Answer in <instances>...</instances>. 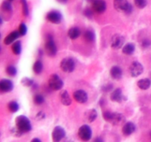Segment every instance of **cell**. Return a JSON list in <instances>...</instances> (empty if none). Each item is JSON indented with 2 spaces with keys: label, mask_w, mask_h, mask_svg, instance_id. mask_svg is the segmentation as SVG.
<instances>
[{
  "label": "cell",
  "mask_w": 151,
  "mask_h": 142,
  "mask_svg": "<svg viewBox=\"0 0 151 142\" xmlns=\"http://www.w3.org/2000/svg\"><path fill=\"white\" fill-rule=\"evenodd\" d=\"M16 127L22 133H28L32 129L30 121L25 115H19L16 118Z\"/></svg>",
  "instance_id": "6da1fadb"
},
{
  "label": "cell",
  "mask_w": 151,
  "mask_h": 142,
  "mask_svg": "<svg viewBox=\"0 0 151 142\" xmlns=\"http://www.w3.org/2000/svg\"><path fill=\"white\" fill-rule=\"evenodd\" d=\"M45 50L47 54L50 57H53L57 53V47L52 35H47L45 42Z\"/></svg>",
  "instance_id": "7a4b0ae2"
},
{
  "label": "cell",
  "mask_w": 151,
  "mask_h": 142,
  "mask_svg": "<svg viewBox=\"0 0 151 142\" xmlns=\"http://www.w3.org/2000/svg\"><path fill=\"white\" fill-rule=\"evenodd\" d=\"M114 6L118 11L130 13L132 11V6L127 0H114Z\"/></svg>",
  "instance_id": "3957f363"
},
{
  "label": "cell",
  "mask_w": 151,
  "mask_h": 142,
  "mask_svg": "<svg viewBox=\"0 0 151 142\" xmlns=\"http://www.w3.org/2000/svg\"><path fill=\"white\" fill-rule=\"evenodd\" d=\"M49 87L53 90H60L63 88V82L61 78L57 74H53L49 79Z\"/></svg>",
  "instance_id": "277c9868"
},
{
  "label": "cell",
  "mask_w": 151,
  "mask_h": 142,
  "mask_svg": "<svg viewBox=\"0 0 151 142\" xmlns=\"http://www.w3.org/2000/svg\"><path fill=\"white\" fill-rule=\"evenodd\" d=\"M60 67L63 72H72L75 68V62L71 58H65L60 62Z\"/></svg>",
  "instance_id": "5b68a950"
},
{
  "label": "cell",
  "mask_w": 151,
  "mask_h": 142,
  "mask_svg": "<svg viewBox=\"0 0 151 142\" xmlns=\"http://www.w3.org/2000/svg\"><path fill=\"white\" fill-rule=\"evenodd\" d=\"M78 136L81 140L84 141H89L92 136V132H91L89 126L83 125L82 127H80L79 130H78Z\"/></svg>",
  "instance_id": "8992f818"
},
{
  "label": "cell",
  "mask_w": 151,
  "mask_h": 142,
  "mask_svg": "<svg viewBox=\"0 0 151 142\" xmlns=\"http://www.w3.org/2000/svg\"><path fill=\"white\" fill-rule=\"evenodd\" d=\"M144 71L142 64L138 62H134L130 67V73L132 77H137Z\"/></svg>",
  "instance_id": "52a82bcc"
},
{
  "label": "cell",
  "mask_w": 151,
  "mask_h": 142,
  "mask_svg": "<svg viewBox=\"0 0 151 142\" xmlns=\"http://www.w3.org/2000/svg\"><path fill=\"white\" fill-rule=\"evenodd\" d=\"M125 43V38L120 34H115L111 39V47L114 50H118L122 47Z\"/></svg>",
  "instance_id": "ba28073f"
},
{
  "label": "cell",
  "mask_w": 151,
  "mask_h": 142,
  "mask_svg": "<svg viewBox=\"0 0 151 142\" xmlns=\"http://www.w3.org/2000/svg\"><path fill=\"white\" fill-rule=\"evenodd\" d=\"M109 122L113 125H120L125 122V117L119 112H112Z\"/></svg>",
  "instance_id": "9c48e42d"
},
{
  "label": "cell",
  "mask_w": 151,
  "mask_h": 142,
  "mask_svg": "<svg viewBox=\"0 0 151 142\" xmlns=\"http://www.w3.org/2000/svg\"><path fill=\"white\" fill-rule=\"evenodd\" d=\"M65 135H66V132H65L64 129L63 127H60V126H57V127H55L52 134V140L55 142L60 141L65 137Z\"/></svg>",
  "instance_id": "30bf717a"
},
{
  "label": "cell",
  "mask_w": 151,
  "mask_h": 142,
  "mask_svg": "<svg viewBox=\"0 0 151 142\" xmlns=\"http://www.w3.org/2000/svg\"><path fill=\"white\" fill-rule=\"evenodd\" d=\"M47 19L53 24H59L62 20V15L59 11L52 10L47 13Z\"/></svg>",
  "instance_id": "8fae6325"
},
{
  "label": "cell",
  "mask_w": 151,
  "mask_h": 142,
  "mask_svg": "<svg viewBox=\"0 0 151 142\" xmlns=\"http://www.w3.org/2000/svg\"><path fill=\"white\" fill-rule=\"evenodd\" d=\"M92 8L97 13H104L106 10V3L104 0H95L92 3Z\"/></svg>",
  "instance_id": "7c38bea8"
},
{
  "label": "cell",
  "mask_w": 151,
  "mask_h": 142,
  "mask_svg": "<svg viewBox=\"0 0 151 142\" xmlns=\"http://www.w3.org/2000/svg\"><path fill=\"white\" fill-rule=\"evenodd\" d=\"M13 89V84L10 80H0V93H8Z\"/></svg>",
  "instance_id": "4fadbf2b"
},
{
  "label": "cell",
  "mask_w": 151,
  "mask_h": 142,
  "mask_svg": "<svg viewBox=\"0 0 151 142\" xmlns=\"http://www.w3.org/2000/svg\"><path fill=\"white\" fill-rule=\"evenodd\" d=\"M73 97L77 102L81 104H84L88 100V95L84 90H79L74 93Z\"/></svg>",
  "instance_id": "5bb4252c"
},
{
  "label": "cell",
  "mask_w": 151,
  "mask_h": 142,
  "mask_svg": "<svg viewBox=\"0 0 151 142\" xmlns=\"http://www.w3.org/2000/svg\"><path fill=\"white\" fill-rule=\"evenodd\" d=\"M111 101L115 102H122L124 100V95L120 88H117L114 90L111 95Z\"/></svg>",
  "instance_id": "9a60e30c"
},
{
  "label": "cell",
  "mask_w": 151,
  "mask_h": 142,
  "mask_svg": "<svg viewBox=\"0 0 151 142\" xmlns=\"http://www.w3.org/2000/svg\"><path fill=\"white\" fill-rule=\"evenodd\" d=\"M136 130V126L134 123L132 122H127L124 124L122 127V133L125 135H130L133 134Z\"/></svg>",
  "instance_id": "2e32d148"
},
{
  "label": "cell",
  "mask_w": 151,
  "mask_h": 142,
  "mask_svg": "<svg viewBox=\"0 0 151 142\" xmlns=\"http://www.w3.org/2000/svg\"><path fill=\"white\" fill-rule=\"evenodd\" d=\"M110 75L113 79L119 80L122 76V70L119 67L114 66L110 70Z\"/></svg>",
  "instance_id": "e0dca14e"
},
{
  "label": "cell",
  "mask_w": 151,
  "mask_h": 142,
  "mask_svg": "<svg viewBox=\"0 0 151 142\" xmlns=\"http://www.w3.org/2000/svg\"><path fill=\"white\" fill-rule=\"evenodd\" d=\"M19 36H20V34H19V31H13L5 37V38L4 39V43L6 45H9L14 42Z\"/></svg>",
  "instance_id": "ac0fdd59"
},
{
  "label": "cell",
  "mask_w": 151,
  "mask_h": 142,
  "mask_svg": "<svg viewBox=\"0 0 151 142\" xmlns=\"http://www.w3.org/2000/svg\"><path fill=\"white\" fill-rule=\"evenodd\" d=\"M85 118L86 121H88V123H91L94 121H95V119L97 117V112L96 109H91L88 110L87 112H86L85 113Z\"/></svg>",
  "instance_id": "d6986e66"
},
{
  "label": "cell",
  "mask_w": 151,
  "mask_h": 142,
  "mask_svg": "<svg viewBox=\"0 0 151 142\" xmlns=\"http://www.w3.org/2000/svg\"><path fill=\"white\" fill-rule=\"evenodd\" d=\"M60 101H61V103L63 105L69 106V105H70L72 104V100H71L70 97H69V93L65 90L61 91V93H60Z\"/></svg>",
  "instance_id": "ffe728a7"
},
{
  "label": "cell",
  "mask_w": 151,
  "mask_h": 142,
  "mask_svg": "<svg viewBox=\"0 0 151 142\" xmlns=\"http://www.w3.org/2000/svg\"><path fill=\"white\" fill-rule=\"evenodd\" d=\"M137 86L141 90H147L151 86V81L149 78H142L137 82Z\"/></svg>",
  "instance_id": "44dd1931"
},
{
  "label": "cell",
  "mask_w": 151,
  "mask_h": 142,
  "mask_svg": "<svg viewBox=\"0 0 151 142\" xmlns=\"http://www.w3.org/2000/svg\"><path fill=\"white\" fill-rule=\"evenodd\" d=\"M135 51V45L133 43H128L122 48V53L125 55H132Z\"/></svg>",
  "instance_id": "7402d4cb"
},
{
  "label": "cell",
  "mask_w": 151,
  "mask_h": 142,
  "mask_svg": "<svg viewBox=\"0 0 151 142\" xmlns=\"http://www.w3.org/2000/svg\"><path fill=\"white\" fill-rule=\"evenodd\" d=\"M68 36L71 39H76L81 36V30L78 28H72L68 31Z\"/></svg>",
  "instance_id": "603a6c76"
},
{
  "label": "cell",
  "mask_w": 151,
  "mask_h": 142,
  "mask_svg": "<svg viewBox=\"0 0 151 142\" xmlns=\"http://www.w3.org/2000/svg\"><path fill=\"white\" fill-rule=\"evenodd\" d=\"M84 38L88 42H92L95 39V34L91 30H87L85 33H84Z\"/></svg>",
  "instance_id": "cb8c5ba5"
},
{
  "label": "cell",
  "mask_w": 151,
  "mask_h": 142,
  "mask_svg": "<svg viewBox=\"0 0 151 142\" xmlns=\"http://www.w3.org/2000/svg\"><path fill=\"white\" fill-rule=\"evenodd\" d=\"M12 51L15 55H19L22 52V44L20 41H16L12 45Z\"/></svg>",
  "instance_id": "d4e9b609"
},
{
  "label": "cell",
  "mask_w": 151,
  "mask_h": 142,
  "mask_svg": "<svg viewBox=\"0 0 151 142\" xmlns=\"http://www.w3.org/2000/svg\"><path fill=\"white\" fill-rule=\"evenodd\" d=\"M32 69H33V72L35 74H40L42 72L43 70V64L41 61L37 60L36 62L34 63L33 67H32Z\"/></svg>",
  "instance_id": "484cf974"
},
{
  "label": "cell",
  "mask_w": 151,
  "mask_h": 142,
  "mask_svg": "<svg viewBox=\"0 0 151 142\" xmlns=\"http://www.w3.org/2000/svg\"><path fill=\"white\" fill-rule=\"evenodd\" d=\"M7 106H8L9 110L12 112H17L19 109V104H18L16 101H10V103L8 104V105H7Z\"/></svg>",
  "instance_id": "4316f807"
},
{
  "label": "cell",
  "mask_w": 151,
  "mask_h": 142,
  "mask_svg": "<svg viewBox=\"0 0 151 142\" xmlns=\"http://www.w3.org/2000/svg\"><path fill=\"white\" fill-rule=\"evenodd\" d=\"M6 72L10 76H15L17 74V70L13 65H9L6 68Z\"/></svg>",
  "instance_id": "83f0119b"
},
{
  "label": "cell",
  "mask_w": 151,
  "mask_h": 142,
  "mask_svg": "<svg viewBox=\"0 0 151 142\" xmlns=\"http://www.w3.org/2000/svg\"><path fill=\"white\" fill-rule=\"evenodd\" d=\"M1 10L4 12H7V13L12 12V7L11 4H10V1H8V0L3 1V3L1 4Z\"/></svg>",
  "instance_id": "f1b7e54d"
},
{
  "label": "cell",
  "mask_w": 151,
  "mask_h": 142,
  "mask_svg": "<svg viewBox=\"0 0 151 142\" xmlns=\"http://www.w3.org/2000/svg\"><path fill=\"white\" fill-rule=\"evenodd\" d=\"M33 101H34V103H35V104L41 105L44 102V98L42 95L35 94V96H34Z\"/></svg>",
  "instance_id": "f546056e"
},
{
  "label": "cell",
  "mask_w": 151,
  "mask_h": 142,
  "mask_svg": "<svg viewBox=\"0 0 151 142\" xmlns=\"http://www.w3.org/2000/svg\"><path fill=\"white\" fill-rule=\"evenodd\" d=\"M21 83H22V85H24V87H31V86L33 85L34 81L33 80L31 79V78H27V77H25V78H22V81H21Z\"/></svg>",
  "instance_id": "4dcf8cb0"
},
{
  "label": "cell",
  "mask_w": 151,
  "mask_h": 142,
  "mask_svg": "<svg viewBox=\"0 0 151 142\" xmlns=\"http://www.w3.org/2000/svg\"><path fill=\"white\" fill-rule=\"evenodd\" d=\"M21 3L22 5V13L24 16H27L29 15V7H28L27 2L26 0H21Z\"/></svg>",
  "instance_id": "1f68e13d"
},
{
  "label": "cell",
  "mask_w": 151,
  "mask_h": 142,
  "mask_svg": "<svg viewBox=\"0 0 151 142\" xmlns=\"http://www.w3.org/2000/svg\"><path fill=\"white\" fill-rule=\"evenodd\" d=\"M134 3L138 8L142 9L147 6V0H134Z\"/></svg>",
  "instance_id": "d6a6232c"
},
{
  "label": "cell",
  "mask_w": 151,
  "mask_h": 142,
  "mask_svg": "<svg viewBox=\"0 0 151 142\" xmlns=\"http://www.w3.org/2000/svg\"><path fill=\"white\" fill-rule=\"evenodd\" d=\"M27 32V28L26 25L24 23H22L19 25V33L20 36H24L26 35Z\"/></svg>",
  "instance_id": "836d02e7"
},
{
  "label": "cell",
  "mask_w": 151,
  "mask_h": 142,
  "mask_svg": "<svg viewBox=\"0 0 151 142\" xmlns=\"http://www.w3.org/2000/svg\"><path fill=\"white\" fill-rule=\"evenodd\" d=\"M44 118H45V114H44V112H38V114H37L36 116H35V118H36V120H38V121L43 120Z\"/></svg>",
  "instance_id": "e575fe53"
},
{
  "label": "cell",
  "mask_w": 151,
  "mask_h": 142,
  "mask_svg": "<svg viewBox=\"0 0 151 142\" xmlns=\"http://www.w3.org/2000/svg\"><path fill=\"white\" fill-rule=\"evenodd\" d=\"M84 14H85L86 16H87L88 18H90L92 16L93 13H92V11L90 10V9H86V10L84 11Z\"/></svg>",
  "instance_id": "d590c367"
},
{
  "label": "cell",
  "mask_w": 151,
  "mask_h": 142,
  "mask_svg": "<svg viewBox=\"0 0 151 142\" xmlns=\"http://www.w3.org/2000/svg\"><path fill=\"white\" fill-rule=\"evenodd\" d=\"M142 45L143 47H147L150 45V41L149 40H144V41L142 42Z\"/></svg>",
  "instance_id": "8d00e7d4"
},
{
  "label": "cell",
  "mask_w": 151,
  "mask_h": 142,
  "mask_svg": "<svg viewBox=\"0 0 151 142\" xmlns=\"http://www.w3.org/2000/svg\"><path fill=\"white\" fill-rule=\"evenodd\" d=\"M111 89H112L111 84H106V85L104 86V87H103V90H104V91H106V92L110 91Z\"/></svg>",
  "instance_id": "74e56055"
},
{
  "label": "cell",
  "mask_w": 151,
  "mask_h": 142,
  "mask_svg": "<svg viewBox=\"0 0 151 142\" xmlns=\"http://www.w3.org/2000/svg\"><path fill=\"white\" fill-rule=\"evenodd\" d=\"M57 1H58V2L61 3V4H65V3L67 2L68 0H57Z\"/></svg>",
  "instance_id": "f35d334b"
},
{
  "label": "cell",
  "mask_w": 151,
  "mask_h": 142,
  "mask_svg": "<svg viewBox=\"0 0 151 142\" xmlns=\"http://www.w3.org/2000/svg\"><path fill=\"white\" fill-rule=\"evenodd\" d=\"M32 142H34V141H38V142H41V141L40 140V139H38V138H33L32 140Z\"/></svg>",
  "instance_id": "ab89813d"
},
{
  "label": "cell",
  "mask_w": 151,
  "mask_h": 142,
  "mask_svg": "<svg viewBox=\"0 0 151 142\" xmlns=\"http://www.w3.org/2000/svg\"><path fill=\"white\" fill-rule=\"evenodd\" d=\"M2 22H3V19H2V18H1V16H0V25H1V24H2Z\"/></svg>",
  "instance_id": "60d3db41"
},
{
  "label": "cell",
  "mask_w": 151,
  "mask_h": 142,
  "mask_svg": "<svg viewBox=\"0 0 151 142\" xmlns=\"http://www.w3.org/2000/svg\"><path fill=\"white\" fill-rule=\"evenodd\" d=\"M87 1H92V2H94V1H95V0H87Z\"/></svg>",
  "instance_id": "b9f144b4"
},
{
  "label": "cell",
  "mask_w": 151,
  "mask_h": 142,
  "mask_svg": "<svg viewBox=\"0 0 151 142\" xmlns=\"http://www.w3.org/2000/svg\"><path fill=\"white\" fill-rule=\"evenodd\" d=\"M150 137H151V131H150Z\"/></svg>",
  "instance_id": "7bdbcfd3"
},
{
  "label": "cell",
  "mask_w": 151,
  "mask_h": 142,
  "mask_svg": "<svg viewBox=\"0 0 151 142\" xmlns=\"http://www.w3.org/2000/svg\"><path fill=\"white\" fill-rule=\"evenodd\" d=\"M8 1H13V0H8Z\"/></svg>",
  "instance_id": "ee69618b"
},
{
  "label": "cell",
  "mask_w": 151,
  "mask_h": 142,
  "mask_svg": "<svg viewBox=\"0 0 151 142\" xmlns=\"http://www.w3.org/2000/svg\"><path fill=\"white\" fill-rule=\"evenodd\" d=\"M0 38H1V34H0Z\"/></svg>",
  "instance_id": "f6af8a7d"
},
{
  "label": "cell",
  "mask_w": 151,
  "mask_h": 142,
  "mask_svg": "<svg viewBox=\"0 0 151 142\" xmlns=\"http://www.w3.org/2000/svg\"><path fill=\"white\" fill-rule=\"evenodd\" d=\"M0 50H1V49H0Z\"/></svg>",
  "instance_id": "bcb514c9"
}]
</instances>
